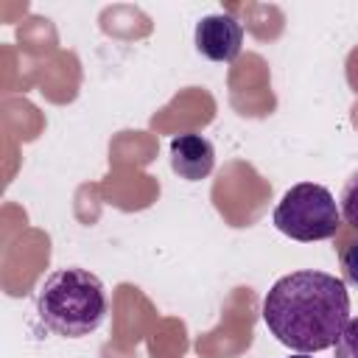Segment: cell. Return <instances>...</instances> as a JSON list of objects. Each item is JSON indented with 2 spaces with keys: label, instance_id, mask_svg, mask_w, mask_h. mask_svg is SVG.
Listing matches in <instances>:
<instances>
[{
  "label": "cell",
  "instance_id": "7a4b0ae2",
  "mask_svg": "<svg viewBox=\"0 0 358 358\" xmlns=\"http://www.w3.org/2000/svg\"><path fill=\"white\" fill-rule=\"evenodd\" d=\"M106 288L103 282L78 266L56 268L36 294L39 322L64 338H81L95 333L106 319Z\"/></svg>",
  "mask_w": 358,
  "mask_h": 358
},
{
  "label": "cell",
  "instance_id": "ba28073f",
  "mask_svg": "<svg viewBox=\"0 0 358 358\" xmlns=\"http://www.w3.org/2000/svg\"><path fill=\"white\" fill-rule=\"evenodd\" d=\"M341 274H344V282H350L358 291V238L341 246Z\"/></svg>",
  "mask_w": 358,
  "mask_h": 358
},
{
  "label": "cell",
  "instance_id": "5b68a950",
  "mask_svg": "<svg viewBox=\"0 0 358 358\" xmlns=\"http://www.w3.org/2000/svg\"><path fill=\"white\" fill-rule=\"evenodd\" d=\"M213 165H215V148L207 137L196 131H185L171 140V168L182 179L187 182L204 179L213 171Z\"/></svg>",
  "mask_w": 358,
  "mask_h": 358
},
{
  "label": "cell",
  "instance_id": "3957f363",
  "mask_svg": "<svg viewBox=\"0 0 358 358\" xmlns=\"http://www.w3.org/2000/svg\"><path fill=\"white\" fill-rule=\"evenodd\" d=\"M274 227L302 243L327 241L341 227V210L324 185L299 182L274 207Z\"/></svg>",
  "mask_w": 358,
  "mask_h": 358
},
{
  "label": "cell",
  "instance_id": "8992f818",
  "mask_svg": "<svg viewBox=\"0 0 358 358\" xmlns=\"http://www.w3.org/2000/svg\"><path fill=\"white\" fill-rule=\"evenodd\" d=\"M338 210H341V218L344 224H350L352 229H358V171L344 182V190H341V199H338Z\"/></svg>",
  "mask_w": 358,
  "mask_h": 358
},
{
  "label": "cell",
  "instance_id": "6da1fadb",
  "mask_svg": "<svg viewBox=\"0 0 358 358\" xmlns=\"http://www.w3.org/2000/svg\"><path fill=\"white\" fill-rule=\"evenodd\" d=\"M263 322L280 344L296 352L327 350L350 322L347 285L327 271H291L268 288Z\"/></svg>",
  "mask_w": 358,
  "mask_h": 358
},
{
  "label": "cell",
  "instance_id": "9c48e42d",
  "mask_svg": "<svg viewBox=\"0 0 358 358\" xmlns=\"http://www.w3.org/2000/svg\"><path fill=\"white\" fill-rule=\"evenodd\" d=\"M291 358H310L308 352H296V355H291Z\"/></svg>",
  "mask_w": 358,
  "mask_h": 358
},
{
  "label": "cell",
  "instance_id": "52a82bcc",
  "mask_svg": "<svg viewBox=\"0 0 358 358\" xmlns=\"http://www.w3.org/2000/svg\"><path fill=\"white\" fill-rule=\"evenodd\" d=\"M336 358H358V316H352L344 324L336 341Z\"/></svg>",
  "mask_w": 358,
  "mask_h": 358
},
{
  "label": "cell",
  "instance_id": "277c9868",
  "mask_svg": "<svg viewBox=\"0 0 358 358\" xmlns=\"http://www.w3.org/2000/svg\"><path fill=\"white\" fill-rule=\"evenodd\" d=\"M243 45V28L232 14H207L196 25V50L210 62H235Z\"/></svg>",
  "mask_w": 358,
  "mask_h": 358
}]
</instances>
